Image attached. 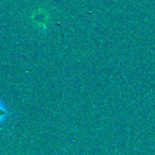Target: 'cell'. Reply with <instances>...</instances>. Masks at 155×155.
I'll return each instance as SVG.
<instances>
[{
    "label": "cell",
    "mask_w": 155,
    "mask_h": 155,
    "mask_svg": "<svg viewBox=\"0 0 155 155\" xmlns=\"http://www.w3.org/2000/svg\"><path fill=\"white\" fill-rule=\"evenodd\" d=\"M8 115H9L8 109L6 108L5 104L2 101H0V126L6 121Z\"/></svg>",
    "instance_id": "obj_1"
}]
</instances>
